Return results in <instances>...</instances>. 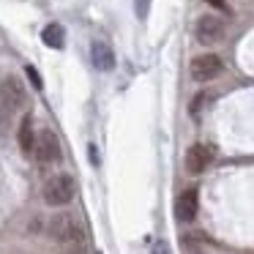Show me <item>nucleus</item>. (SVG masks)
Instances as JSON below:
<instances>
[{
    "label": "nucleus",
    "mask_w": 254,
    "mask_h": 254,
    "mask_svg": "<svg viewBox=\"0 0 254 254\" xmlns=\"http://www.w3.org/2000/svg\"><path fill=\"white\" fill-rule=\"evenodd\" d=\"M25 107V88L17 77H6L0 82V131L6 126V121L17 110Z\"/></svg>",
    "instance_id": "1"
},
{
    "label": "nucleus",
    "mask_w": 254,
    "mask_h": 254,
    "mask_svg": "<svg viewBox=\"0 0 254 254\" xmlns=\"http://www.w3.org/2000/svg\"><path fill=\"white\" fill-rule=\"evenodd\" d=\"M74 194H77V183H74V178L66 175V172H61V175L50 178V181L44 183V202L52 205V208L68 205L74 199Z\"/></svg>",
    "instance_id": "2"
},
{
    "label": "nucleus",
    "mask_w": 254,
    "mask_h": 254,
    "mask_svg": "<svg viewBox=\"0 0 254 254\" xmlns=\"http://www.w3.org/2000/svg\"><path fill=\"white\" fill-rule=\"evenodd\" d=\"M47 232L58 243H77L82 238V227H79V219L74 213H55L47 224Z\"/></svg>",
    "instance_id": "3"
},
{
    "label": "nucleus",
    "mask_w": 254,
    "mask_h": 254,
    "mask_svg": "<svg viewBox=\"0 0 254 254\" xmlns=\"http://www.w3.org/2000/svg\"><path fill=\"white\" fill-rule=\"evenodd\" d=\"M33 156L41 164H52V161H61L63 150H61V139L52 128H41L36 134V145H33Z\"/></svg>",
    "instance_id": "4"
},
{
    "label": "nucleus",
    "mask_w": 254,
    "mask_h": 254,
    "mask_svg": "<svg viewBox=\"0 0 254 254\" xmlns=\"http://www.w3.org/2000/svg\"><path fill=\"white\" fill-rule=\"evenodd\" d=\"M224 33H227V25H224V19L216 17V14H205V17H199L197 19V28H194L197 41H199V44H205V47L219 44V41L224 39Z\"/></svg>",
    "instance_id": "5"
},
{
    "label": "nucleus",
    "mask_w": 254,
    "mask_h": 254,
    "mask_svg": "<svg viewBox=\"0 0 254 254\" xmlns=\"http://www.w3.org/2000/svg\"><path fill=\"white\" fill-rule=\"evenodd\" d=\"M221 68H224V63H221L219 55H213V52H202V55H197L191 61L189 71H191L194 82H210V79H216L221 74Z\"/></svg>",
    "instance_id": "6"
},
{
    "label": "nucleus",
    "mask_w": 254,
    "mask_h": 254,
    "mask_svg": "<svg viewBox=\"0 0 254 254\" xmlns=\"http://www.w3.org/2000/svg\"><path fill=\"white\" fill-rule=\"evenodd\" d=\"M197 208H199L197 189H186V191H181L175 199V219L181 221V224H189V221H194V216H197Z\"/></svg>",
    "instance_id": "7"
},
{
    "label": "nucleus",
    "mask_w": 254,
    "mask_h": 254,
    "mask_svg": "<svg viewBox=\"0 0 254 254\" xmlns=\"http://www.w3.org/2000/svg\"><path fill=\"white\" fill-rule=\"evenodd\" d=\"M210 161H213V150H210L208 145H202V142L191 145V148L186 150V170L191 172V175L205 172L210 167Z\"/></svg>",
    "instance_id": "8"
},
{
    "label": "nucleus",
    "mask_w": 254,
    "mask_h": 254,
    "mask_svg": "<svg viewBox=\"0 0 254 254\" xmlns=\"http://www.w3.org/2000/svg\"><path fill=\"white\" fill-rule=\"evenodd\" d=\"M90 61H93V66L99 68V71H112V68H115V52H112V47L104 44V41H93V44H90Z\"/></svg>",
    "instance_id": "9"
},
{
    "label": "nucleus",
    "mask_w": 254,
    "mask_h": 254,
    "mask_svg": "<svg viewBox=\"0 0 254 254\" xmlns=\"http://www.w3.org/2000/svg\"><path fill=\"white\" fill-rule=\"evenodd\" d=\"M17 139H19V150L22 153H33V145H36V134H33V118L25 115L19 121V131H17Z\"/></svg>",
    "instance_id": "10"
},
{
    "label": "nucleus",
    "mask_w": 254,
    "mask_h": 254,
    "mask_svg": "<svg viewBox=\"0 0 254 254\" xmlns=\"http://www.w3.org/2000/svg\"><path fill=\"white\" fill-rule=\"evenodd\" d=\"M41 41H44L47 47H52V50H63L66 47V28L58 22L47 25L44 30H41Z\"/></svg>",
    "instance_id": "11"
},
{
    "label": "nucleus",
    "mask_w": 254,
    "mask_h": 254,
    "mask_svg": "<svg viewBox=\"0 0 254 254\" xmlns=\"http://www.w3.org/2000/svg\"><path fill=\"white\" fill-rule=\"evenodd\" d=\"M25 74H28V79L33 82V88H36V90L44 88V82H41V74L36 71V66H25Z\"/></svg>",
    "instance_id": "12"
},
{
    "label": "nucleus",
    "mask_w": 254,
    "mask_h": 254,
    "mask_svg": "<svg viewBox=\"0 0 254 254\" xmlns=\"http://www.w3.org/2000/svg\"><path fill=\"white\" fill-rule=\"evenodd\" d=\"M148 8H150V0H134V11H137L139 19L148 17Z\"/></svg>",
    "instance_id": "13"
},
{
    "label": "nucleus",
    "mask_w": 254,
    "mask_h": 254,
    "mask_svg": "<svg viewBox=\"0 0 254 254\" xmlns=\"http://www.w3.org/2000/svg\"><path fill=\"white\" fill-rule=\"evenodd\" d=\"M202 101H205V93H199L197 99L191 101V115H199V107H202Z\"/></svg>",
    "instance_id": "14"
},
{
    "label": "nucleus",
    "mask_w": 254,
    "mask_h": 254,
    "mask_svg": "<svg viewBox=\"0 0 254 254\" xmlns=\"http://www.w3.org/2000/svg\"><path fill=\"white\" fill-rule=\"evenodd\" d=\"M205 3H210V6L219 8V11H227V3H224V0H205Z\"/></svg>",
    "instance_id": "15"
},
{
    "label": "nucleus",
    "mask_w": 254,
    "mask_h": 254,
    "mask_svg": "<svg viewBox=\"0 0 254 254\" xmlns=\"http://www.w3.org/2000/svg\"><path fill=\"white\" fill-rule=\"evenodd\" d=\"M153 254H170V252H167L164 243H156V252H153Z\"/></svg>",
    "instance_id": "16"
},
{
    "label": "nucleus",
    "mask_w": 254,
    "mask_h": 254,
    "mask_svg": "<svg viewBox=\"0 0 254 254\" xmlns=\"http://www.w3.org/2000/svg\"><path fill=\"white\" fill-rule=\"evenodd\" d=\"M90 161H93V164H99V153H96V148H90Z\"/></svg>",
    "instance_id": "17"
},
{
    "label": "nucleus",
    "mask_w": 254,
    "mask_h": 254,
    "mask_svg": "<svg viewBox=\"0 0 254 254\" xmlns=\"http://www.w3.org/2000/svg\"><path fill=\"white\" fill-rule=\"evenodd\" d=\"M191 254H205V252H199V249H194V246H191Z\"/></svg>",
    "instance_id": "18"
},
{
    "label": "nucleus",
    "mask_w": 254,
    "mask_h": 254,
    "mask_svg": "<svg viewBox=\"0 0 254 254\" xmlns=\"http://www.w3.org/2000/svg\"><path fill=\"white\" fill-rule=\"evenodd\" d=\"M63 254H71V252H63Z\"/></svg>",
    "instance_id": "19"
}]
</instances>
